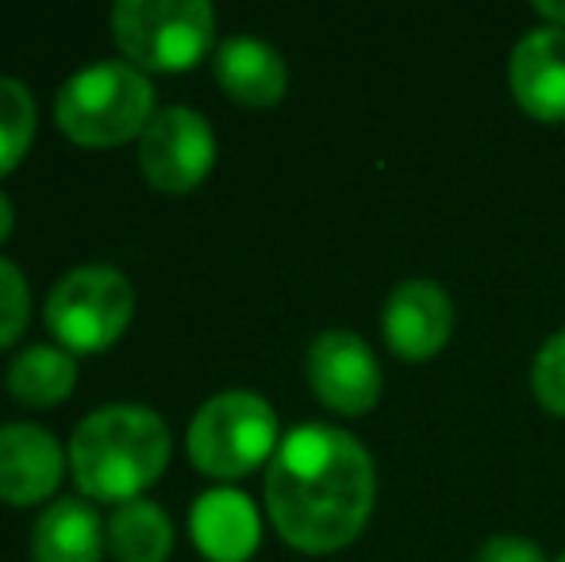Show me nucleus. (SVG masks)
Listing matches in <instances>:
<instances>
[{
  "label": "nucleus",
  "instance_id": "obj_1",
  "mask_svg": "<svg viewBox=\"0 0 565 562\" xmlns=\"http://www.w3.org/2000/svg\"><path fill=\"white\" fill-rule=\"evenodd\" d=\"M377 494L373 458L350 432L300 424L266 474V509L277 536L305 555H331L365 528Z\"/></svg>",
  "mask_w": 565,
  "mask_h": 562
},
{
  "label": "nucleus",
  "instance_id": "obj_2",
  "mask_svg": "<svg viewBox=\"0 0 565 562\" xmlns=\"http://www.w3.org/2000/svg\"><path fill=\"white\" fill-rule=\"evenodd\" d=\"M170 463V427L139 405H108L89 413L70 439V470L93 501H139Z\"/></svg>",
  "mask_w": 565,
  "mask_h": 562
},
{
  "label": "nucleus",
  "instance_id": "obj_3",
  "mask_svg": "<svg viewBox=\"0 0 565 562\" xmlns=\"http://www.w3.org/2000/svg\"><path fill=\"white\" fill-rule=\"evenodd\" d=\"M54 120L82 147H119L154 120V85L131 62H97L58 89Z\"/></svg>",
  "mask_w": 565,
  "mask_h": 562
},
{
  "label": "nucleus",
  "instance_id": "obj_4",
  "mask_svg": "<svg viewBox=\"0 0 565 562\" xmlns=\"http://www.w3.org/2000/svg\"><path fill=\"white\" fill-rule=\"evenodd\" d=\"M113 39L135 70L181 74L209 54L216 12L204 0H124L113 8Z\"/></svg>",
  "mask_w": 565,
  "mask_h": 562
},
{
  "label": "nucleus",
  "instance_id": "obj_5",
  "mask_svg": "<svg viewBox=\"0 0 565 562\" xmlns=\"http://www.w3.org/2000/svg\"><path fill=\"white\" fill-rule=\"evenodd\" d=\"M277 447L274 409L250 390L216 393L189 424V458L209 478H246L277 455Z\"/></svg>",
  "mask_w": 565,
  "mask_h": 562
},
{
  "label": "nucleus",
  "instance_id": "obj_6",
  "mask_svg": "<svg viewBox=\"0 0 565 562\" xmlns=\"http://www.w3.org/2000/svg\"><path fill=\"white\" fill-rule=\"evenodd\" d=\"M135 293L113 266H77L46 297V328L66 351L100 354L127 331Z\"/></svg>",
  "mask_w": 565,
  "mask_h": 562
},
{
  "label": "nucleus",
  "instance_id": "obj_7",
  "mask_svg": "<svg viewBox=\"0 0 565 562\" xmlns=\"http://www.w3.org/2000/svg\"><path fill=\"white\" fill-rule=\"evenodd\" d=\"M216 162V136L201 113L173 105L154 113L139 136V170L158 193H189Z\"/></svg>",
  "mask_w": 565,
  "mask_h": 562
},
{
  "label": "nucleus",
  "instance_id": "obj_8",
  "mask_svg": "<svg viewBox=\"0 0 565 562\" xmlns=\"http://www.w3.org/2000/svg\"><path fill=\"white\" fill-rule=\"evenodd\" d=\"M308 382L316 397L342 416H362L381 397V367L354 331H323L308 351Z\"/></svg>",
  "mask_w": 565,
  "mask_h": 562
},
{
  "label": "nucleus",
  "instance_id": "obj_9",
  "mask_svg": "<svg viewBox=\"0 0 565 562\" xmlns=\"http://www.w3.org/2000/svg\"><path fill=\"white\" fill-rule=\"evenodd\" d=\"M385 339L401 359L424 362L447 347L454 331V305L439 282L408 278L388 293L385 305Z\"/></svg>",
  "mask_w": 565,
  "mask_h": 562
},
{
  "label": "nucleus",
  "instance_id": "obj_10",
  "mask_svg": "<svg viewBox=\"0 0 565 562\" xmlns=\"http://www.w3.org/2000/svg\"><path fill=\"white\" fill-rule=\"evenodd\" d=\"M508 82L527 116L543 124L565 120V28H535L515 43Z\"/></svg>",
  "mask_w": 565,
  "mask_h": 562
},
{
  "label": "nucleus",
  "instance_id": "obj_11",
  "mask_svg": "<svg viewBox=\"0 0 565 562\" xmlns=\"http://www.w3.org/2000/svg\"><path fill=\"white\" fill-rule=\"evenodd\" d=\"M66 455L58 439L39 424L0 427V501L39 505L58 489Z\"/></svg>",
  "mask_w": 565,
  "mask_h": 562
},
{
  "label": "nucleus",
  "instance_id": "obj_12",
  "mask_svg": "<svg viewBox=\"0 0 565 562\" xmlns=\"http://www.w3.org/2000/svg\"><path fill=\"white\" fill-rule=\"evenodd\" d=\"M193 540L212 562H246L262 540L258 509L238 489H209L193 505Z\"/></svg>",
  "mask_w": 565,
  "mask_h": 562
},
{
  "label": "nucleus",
  "instance_id": "obj_13",
  "mask_svg": "<svg viewBox=\"0 0 565 562\" xmlns=\"http://www.w3.org/2000/svg\"><path fill=\"white\" fill-rule=\"evenodd\" d=\"M216 82L231 100L250 108H269L285 97L289 70L269 43L250 35H231L216 51Z\"/></svg>",
  "mask_w": 565,
  "mask_h": 562
},
{
  "label": "nucleus",
  "instance_id": "obj_14",
  "mask_svg": "<svg viewBox=\"0 0 565 562\" xmlns=\"http://www.w3.org/2000/svg\"><path fill=\"white\" fill-rule=\"evenodd\" d=\"M31 555L35 562H100L105 555V524L97 509L82 497H62L31 532Z\"/></svg>",
  "mask_w": 565,
  "mask_h": 562
},
{
  "label": "nucleus",
  "instance_id": "obj_15",
  "mask_svg": "<svg viewBox=\"0 0 565 562\" xmlns=\"http://www.w3.org/2000/svg\"><path fill=\"white\" fill-rule=\"evenodd\" d=\"M77 367L58 347H28L8 367V393L28 409H54L74 393Z\"/></svg>",
  "mask_w": 565,
  "mask_h": 562
},
{
  "label": "nucleus",
  "instance_id": "obj_16",
  "mask_svg": "<svg viewBox=\"0 0 565 562\" xmlns=\"http://www.w3.org/2000/svg\"><path fill=\"white\" fill-rule=\"evenodd\" d=\"M119 562H166L173 548V524L154 501H127L108 524Z\"/></svg>",
  "mask_w": 565,
  "mask_h": 562
},
{
  "label": "nucleus",
  "instance_id": "obj_17",
  "mask_svg": "<svg viewBox=\"0 0 565 562\" xmlns=\"http://www.w3.org/2000/svg\"><path fill=\"white\" fill-rule=\"evenodd\" d=\"M35 139V100L28 85L0 77V178L23 162Z\"/></svg>",
  "mask_w": 565,
  "mask_h": 562
},
{
  "label": "nucleus",
  "instance_id": "obj_18",
  "mask_svg": "<svg viewBox=\"0 0 565 562\" xmlns=\"http://www.w3.org/2000/svg\"><path fill=\"white\" fill-rule=\"evenodd\" d=\"M531 390L546 413L565 416V331H554L539 347L535 367H531Z\"/></svg>",
  "mask_w": 565,
  "mask_h": 562
},
{
  "label": "nucleus",
  "instance_id": "obj_19",
  "mask_svg": "<svg viewBox=\"0 0 565 562\" xmlns=\"http://www.w3.org/2000/svg\"><path fill=\"white\" fill-rule=\"evenodd\" d=\"M31 316V293L28 282H23L20 266L0 258V351L12 347L15 339L23 336Z\"/></svg>",
  "mask_w": 565,
  "mask_h": 562
},
{
  "label": "nucleus",
  "instance_id": "obj_20",
  "mask_svg": "<svg viewBox=\"0 0 565 562\" xmlns=\"http://www.w3.org/2000/svg\"><path fill=\"white\" fill-rule=\"evenodd\" d=\"M477 562H546V555L539 551V543L523 540V536H492L477 551Z\"/></svg>",
  "mask_w": 565,
  "mask_h": 562
},
{
  "label": "nucleus",
  "instance_id": "obj_21",
  "mask_svg": "<svg viewBox=\"0 0 565 562\" xmlns=\"http://www.w3.org/2000/svg\"><path fill=\"white\" fill-rule=\"evenodd\" d=\"M535 12L546 15V20H554V28H565V0H539Z\"/></svg>",
  "mask_w": 565,
  "mask_h": 562
},
{
  "label": "nucleus",
  "instance_id": "obj_22",
  "mask_svg": "<svg viewBox=\"0 0 565 562\" xmlns=\"http://www.w3.org/2000/svg\"><path fill=\"white\" fill-rule=\"evenodd\" d=\"M12 224H15V216H12V201H8L4 193H0V243L12 235Z\"/></svg>",
  "mask_w": 565,
  "mask_h": 562
},
{
  "label": "nucleus",
  "instance_id": "obj_23",
  "mask_svg": "<svg viewBox=\"0 0 565 562\" xmlns=\"http://www.w3.org/2000/svg\"><path fill=\"white\" fill-rule=\"evenodd\" d=\"M558 562H565V555H562V559H558Z\"/></svg>",
  "mask_w": 565,
  "mask_h": 562
}]
</instances>
